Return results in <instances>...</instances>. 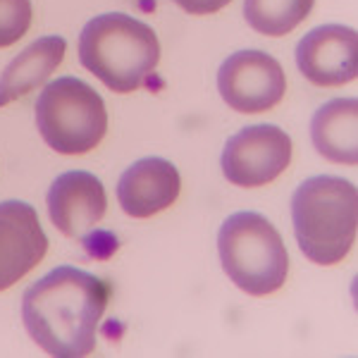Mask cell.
<instances>
[{
	"label": "cell",
	"instance_id": "obj_5",
	"mask_svg": "<svg viewBox=\"0 0 358 358\" xmlns=\"http://www.w3.org/2000/svg\"><path fill=\"white\" fill-rule=\"evenodd\" d=\"M36 127L60 155L94 151L108 134V110L101 94L77 77H60L36 101Z\"/></svg>",
	"mask_w": 358,
	"mask_h": 358
},
{
	"label": "cell",
	"instance_id": "obj_7",
	"mask_svg": "<svg viewBox=\"0 0 358 358\" xmlns=\"http://www.w3.org/2000/svg\"><path fill=\"white\" fill-rule=\"evenodd\" d=\"M217 91L232 110L258 115L273 110L285 98V69L263 50H239L229 55L217 72Z\"/></svg>",
	"mask_w": 358,
	"mask_h": 358
},
{
	"label": "cell",
	"instance_id": "obj_16",
	"mask_svg": "<svg viewBox=\"0 0 358 358\" xmlns=\"http://www.w3.org/2000/svg\"><path fill=\"white\" fill-rule=\"evenodd\" d=\"M232 0H175L177 8H182L189 15H215Z\"/></svg>",
	"mask_w": 358,
	"mask_h": 358
},
{
	"label": "cell",
	"instance_id": "obj_15",
	"mask_svg": "<svg viewBox=\"0 0 358 358\" xmlns=\"http://www.w3.org/2000/svg\"><path fill=\"white\" fill-rule=\"evenodd\" d=\"M31 22V0H0V48H8L24 38Z\"/></svg>",
	"mask_w": 358,
	"mask_h": 358
},
{
	"label": "cell",
	"instance_id": "obj_4",
	"mask_svg": "<svg viewBox=\"0 0 358 358\" xmlns=\"http://www.w3.org/2000/svg\"><path fill=\"white\" fill-rule=\"evenodd\" d=\"M222 270L241 292L268 296L285 287L289 253L275 224L261 213L239 210L222 222L217 232Z\"/></svg>",
	"mask_w": 358,
	"mask_h": 358
},
{
	"label": "cell",
	"instance_id": "obj_12",
	"mask_svg": "<svg viewBox=\"0 0 358 358\" xmlns=\"http://www.w3.org/2000/svg\"><path fill=\"white\" fill-rule=\"evenodd\" d=\"M67 53V41L62 36H43L27 45L0 74V108L29 96L60 67Z\"/></svg>",
	"mask_w": 358,
	"mask_h": 358
},
{
	"label": "cell",
	"instance_id": "obj_6",
	"mask_svg": "<svg viewBox=\"0 0 358 358\" xmlns=\"http://www.w3.org/2000/svg\"><path fill=\"white\" fill-rule=\"evenodd\" d=\"M292 163V138L275 124H251L224 143L220 155L227 182L258 189L275 182Z\"/></svg>",
	"mask_w": 358,
	"mask_h": 358
},
{
	"label": "cell",
	"instance_id": "obj_1",
	"mask_svg": "<svg viewBox=\"0 0 358 358\" xmlns=\"http://www.w3.org/2000/svg\"><path fill=\"white\" fill-rule=\"evenodd\" d=\"M110 303V287L86 270L60 265L22 296V320L45 354L82 358L96 349V334Z\"/></svg>",
	"mask_w": 358,
	"mask_h": 358
},
{
	"label": "cell",
	"instance_id": "obj_14",
	"mask_svg": "<svg viewBox=\"0 0 358 358\" xmlns=\"http://www.w3.org/2000/svg\"><path fill=\"white\" fill-rule=\"evenodd\" d=\"M315 0H246L244 17L263 36H287L310 15Z\"/></svg>",
	"mask_w": 358,
	"mask_h": 358
},
{
	"label": "cell",
	"instance_id": "obj_10",
	"mask_svg": "<svg viewBox=\"0 0 358 358\" xmlns=\"http://www.w3.org/2000/svg\"><path fill=\"white\" fill-rule=\"evenodd\" d=\"M48 217L69 239H86V234L106 217L108 194L103 182L86 170H69L50 184Z\"/></svg>",
	"mask_w": 358,
	"mask_h": 358
},
{
	"label": "cell",
	"instance_id": "obj_9",
	"mask_svg": "<svg viewBox=\"0 0 358 358\" xmlns=\"http://www.w3.org/2000/svg\"><path fill=\"white\" fill-rule=\"evenodd\" d=\"M299 72L315 86H344L358 74L356 29L325 24L308 31L296 45Z\"/></svg>",
	"mask_w": 358,
	"mask_h": 358
},
{
	"label": "cell",
	"instance_id": "obj_2",
	"mask_svg": "<svg viewBox=\"0 0 358 358\" xmlns=\"http://www.w3.org/2000/svg\"><path fill=\"white\" fill-rule=\"evenodd\" d=\"M79 60L115 94H134L160 62L158 34L131 15H98L82 29Z\"/></svg>",
	"mask_w": 358,
	"mask_h": 358
},
{
	"label": "cell",
	"instance_id": "obj_3",
	"mask_svg": "<svg viewBox=\"0 0 358 358\" xmlns=\"http://www.w3.org/2000/svg\"><path fill=\"white\" fill-rule=\"evenodd\" d=\"M292 220L299 248L317 265H337L356 241V187L344 177L306 179L292 196Z\"/></svg>",
	"mask_w": 358,
	"mask_h": 358
},
{
	"label": "cell",
	"instance_id": "obj_8",
	"mask_svg": "<svg viewBox=\"0 0 358 358\" xmlns=\"http://www.w3.org/2000/svg\"><path fill=\"white\" fill-rule=\"evenodd\" d=\"M48 253L38 213L24 201L0 203V292L15 287Z\"/></svg>",
	"mask_w": 358,
	"mask_h": 358
},
{
	"label": "cell",
	"instance_id": "obj_11",
	"mask_svg": "<svg viewBox=\"0 0 358 358\" xmlns=\"http://www.w3.org/2000/svg\"><path fill=\"white\" fill-rule=\"evenodd\" d=\"M182 192L179 170L165 158H141L117 182V199L129 217H153L167 210Z\"/></svg>",
	"mask_w": 358,
	"mask_h": 358
},
{
	"label": "cell",
	"instance_id": "obj_13",
	"mask_svg": "<svg viewBox=\"0 0 358 358\" xmlns=\"http://www.w3.org/2000/svg\"><path fill=\"white\" fill-rule=\"evenodd\" d=\"M315 151L330 163L356 165L358 160V103L354 98L327 101L310 122Z\"/></svg>",
	"mask_w": 358,
	"mask_h": 358
}]
</instances>
